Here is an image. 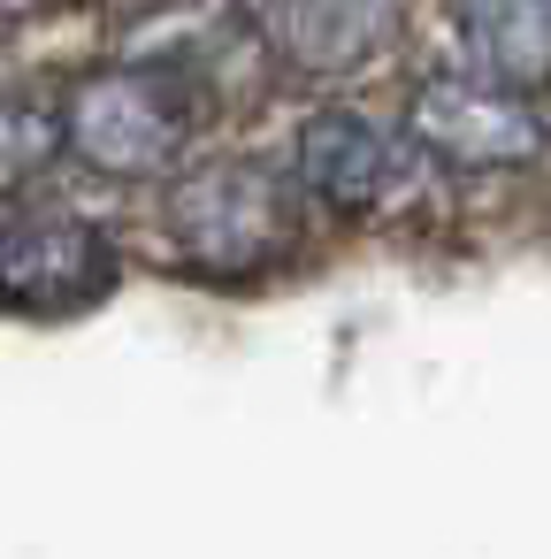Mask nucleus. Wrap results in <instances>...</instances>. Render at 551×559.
Instances as JSON below:
<instances>
[{
    "label": "nucleus",
    "mask_w": 551,
    "mask_h": 559,
    "mask_svg": "<svg viewBox=\"0 0 551 559\" xmlns=\"http://www.w3.org/2000/svg\"><path fill=\"white\" fill-rule=\"evenodd\" d=\"M406 131L444 169H528L551 146V123L536 116V100L513 93V85H490L475 70H452V78L414 85Z\"/></svg>",
    "instance_id": "39448f33"
},
{
    "label": "nucleus",
    "mask_w": 551,
    "mask_h": 559,
    "mask_svg": "<svg viewBox=\"0 0 551 559\" xmlns=\"http://www.w3.org/2000/svg\"><path fill=\"white\" fill-rule=\"evenodd\" d=\"M123 284L116 238L62 200L0 207V314L16 322H77Z\"/></svg>",
    "instance_id": "7ed1b4c3"
},
{
    "label": "nucleus",
    "mask_w": 551,
    "mask_h": 559,
    "mask_svg": "<svg viewBox=\"0 0 551 559\" xmlns=\"http://www.w3.org/2000/svg\"><path fill=\"white\" fill-rule=\"evenodd\" d=\"M307 238V192L261 154H215L169 177L161 246L207 284H253L284 269Z\"/></svg>",
    "instance_id": "f257e3e1"
},
{
    "label": "nucleus",
    "mask_w": 551,
    "mask_h": 559,
    "mask_svg": "<svg viewBox=\"0 0 551 559\" xmlns=\"http://www.w3.org/2000/svg\"><path fill=\"white\" fill-rule=\"evenodd\" d=\"M55 154H62L55 108L32 100V93H0V207L24 200V192L55 169Z\"/></svg>",
    "instance_id": "6e6552de"
},
{
    "label": "nucleus",
    "mask_w": 551,
    "mask_h": 559,
    "mask_svg": "<svg viewBox=\"0 0 551 559\" xmlns=\"http://www.w3.org/2000/svg\"><path fill=\"white\" fill-rule=\"evenodd\" d=\"M398 0H268L261 47L299 85H352L398 55Z\"/></svg>",
    "instance_id": "423d86ee"
},
{
    "label": "nucleus",
    "mask_w": 551,
    "mask_h": 559,
    "mask_svg": "<svg viewBox=\"0 0 551 559\" xmlns=\"http://www.w3.org/2000/svg\"><path fill=\"white\" fill-rule=\"evenodd\" d=\"M452 39L475 78L543 93L551 85V0H452Z\"/></svg>",
    "instance_id": "0eeeda50"
},
{
    "label": "nucleus",
    "mask_w": 551,
    "mask_h": 559,
    "mask_svg": "<svg viewBox=\"0 0 551 559\" xmlns=\"http://www.w3.org/2000/svg\"><path fill=\"white\" fill-rule=\"evenodd\" d=\"M291 177L314 207L352 215V223H383V215H406L421 200L429 154L414 146V131H398L352 100H330L291 131Z\"/></svg>",
    "instance_id": "20e7f679"
},
{
    "label": "nucleus",
    "mask_w": 551,
    "mask_h": 559,
    "mask_svg": "<svg viewBox=\"0 0 551 559\" xmlns=\"http://www.w3.org/2000/svg\"><path fill=\"white\" fill-rule=\"evenodd\" d=\"M85 9H100V16H116V24H146V16H177V9H192V0H85Z\"/></svg>",
    "instance_id": "1a4fd4ad"
},
{
    "label": "nucleus",
    "mask_w": 551,
    "mask_h": 559,
    "mask_svg": "<svg viewBox=\"0 0 551 559\" xmlns=\"http://www.w3.org/2000/svg\"><path fill=\"white\" fill-rule=\"evenodd\" d=\"M55 123H62V154L77 169H93L108 185H161L184 169V154L207 123V93L177 62H100L62 85Z\"/></svg>",
    "instance_id": "f03ea898"
}]
</instances>
